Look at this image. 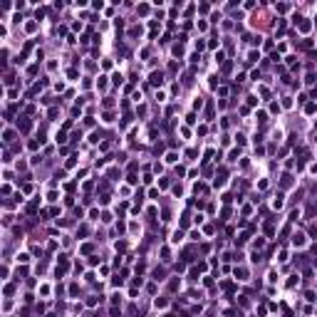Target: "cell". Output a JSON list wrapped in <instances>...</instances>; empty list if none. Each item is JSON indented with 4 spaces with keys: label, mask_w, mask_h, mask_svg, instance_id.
Returning <instances> with one entry per match:
<instances>
[{
    "label": "cell",
    "mask_w": 317,
    "mask_h": 317,
    "mask_svg": "<svg viewBox=\"0 0 317 317\" xmlns=\"http://www.w3.org/2000/svg\"><path fill=\"white\" fill-rule=\"evenodd\" d=\"M181 238H183V233H181V230H176V233H174V238H171V240H174V243H179Z\"/></svg>",
    "instance_id": "10"
},
{
    "label": "cell",
    "mask_w": 317,
    "mask_h": 317,
    "mask_svg": "<svg viewBox=\"0 0 317 317\" xmlns=\"http://www.w3.org/2000/svg\"><path fill=\"white\" fill-rule=\"evenodd\" d=\"M273 206H275V208H280V206H282V196H280V193H278V196H275V201H273Z\"/></svg>",
    "instance_id": "7"
},
{
    "label": "cell",
    "mask_w": 317,
    "mask_h": 317,
    "mask_svg": "<svg viewBox=\"0 0 317 317\" xmlns=\"http://www.w3.org/2000/svg\"><path fill=\"white\" fill-rule=\"evenodd\" d=\"M67 267H69V260L62 255V258H60V263H57V275H64V273H67Z\"/></svg>",
    "instance_id": "1"
},
{
    "label": "cell",
    "mask_w": 317,
    "mask_h": 317,
    "mask_svg": "<svg viewBox=\"0 0 317 317\" xmlns=\"http://www.w3.org/2000/svg\"><path fill=\"white\" fill-rule=\"evenodd\" d=\"M236 275H238V280H245L248 278V270L245 267H236Z\"/></svg>",
    "instance_id": "4"
},
{
    "label": "cell",
    "mask_w": 317,
    "mask_h": 317,
    "mask_svg": "<svg viewBox=\"0 0 317 317\" xmlns=\"http://www.w3.org/2000/svg\"><path fill=\"white\" fill-rule=\"evenodd\" d=\"M166 317H171V315H166Z\"/></svg>",
    "instance_id": "13"
},
{
    "label": "cell",
    "mask_w": 317,
    "mask_h": 317,
    "mask_svg": "<svg viewBox=\"0 0 317 317\" xmlns=\"http://www.w3.org/2000/svg\"><path fill=\"white\" fill-rule=\"evenodd\" d=\"M225 176H228V171H225V168H221V171H218V176H216V183H225Z\"/></svg>",
    "instance_id": "2"
},
{
    "label": "cell",
    "mask_w": 317,
    "mask_h": 317,
    "mask_svg": "<svg viewBox=\"0 0 317 317\" xmlns=\"http://www.w3.org/2000/svg\"><path fill=\"white\" fill-rule=\"evenodd\" d=\"M161 79H164L161 72H151V82H154V84H161Z\"/></svg>",
    "instance_id": "3"
},
{
    "label": "cell",
    "mask_w": 317,
    "mask_h": 317,
    "mask_svg": "<svg viewBox=\"0 0 317 317\" xmlns=\"http://www.w3.org/2000/svg\"><path fill=\"white\" fill-rule=\"evenodd\" d=\"M300 30L307 32V30H310V22H307V20H302V22H300Z\"/></svg>",
    "instance_id": "11"
},
{
    "label": "cell",
    "mask_w": 317,
    "mask_h": 317,
    "mask_svg": "<svg viewBox=\"0 0 317 317\" xmlns=\"http://www.w3.org/2000/svg\"><path fill=\"white\" fill-rule=\"evenodd\" d=\"M292 243H295V245H302V243H305V236H302V233H295V236H292Z\"/></svg>",
    "instance_id": "5"
},
{
    "label": "cell",
    "mask_w": 317,
    "mask_h": 317,
    "mask_svg": "<svg viewBox=\"0 0 317 317\" xmlns=\"http://www.w3.org/2000/svg\"><path fill=\"white\" fill-rule=\"evenodd\" d=\"M20 129L27 131V129H30V122H27V119H22V122H20Z\"/></svg>",
    "instance_id": "9"
},
{
    "label": "cell",
    "mask_w": 317,
    "mask_h": 317,
    "mask_svg": "<svg viewBox=\"0 0 317 317\" xmlns=\"http://www.w3.org/2000/svg\"><path fill=\"white\" fill-rule=\"evenodd\" d=\"M290 183H292V176L285 174V176H282V186H290Z\"/></svg>",
    "instance_id": "6"
},
{
    "label": "cell",
    "mask_w": 317,
    "mask_h": 317,
    "mask_svg": "<svg viewBox=\"0 0 317 317\" xmlns=\"http://www.w3.org/2000/svg\"><path fill=\"white\" fill-rule=\"evenodd\" d=\"M315 255H317V245H315Z\"/></svg>",
    "instance_id": "12"
},
{
    "label": "cell",
    "mask_w": 317,
    "mask_h": 317,
    "mask_svg": "<svg viewBox=\"0 0 317 317\" xmlns=\"http://www.w3.org/2000/svg\"><path fill=\"white\" fill-rule=\"evenodd\" d=\"M97 302H99V297H97V295H92V297L87 300V305H89V307H94V305H97Z\"/></svg>",
    "instance_id": "8"
}]
</instances>
